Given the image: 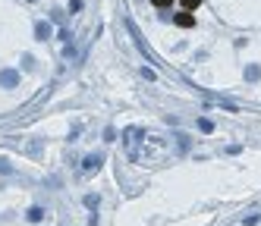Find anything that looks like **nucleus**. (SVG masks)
Listing matches in <instances>:
<instances>
[{
    "label": "nucleus",
    "instance_id": "1",
    "mask_svg": "<svg viewBox=\"0 0 261 226\" xmlns=\"http://www.w3.org/2000/svg\"><path fill=\"white\" fill-rule=\"evenodd\" d=\"M176 25H179V29H192V25H195V16H192L189 10L176 13Z\"/></svg>",
    "mask_w": 261,
    "mask_h": 226
},
{
    "label": "nucleus",
    "instance_id": "2",
    "mask_svg": "<svg viewBox=\"0 0 261 226\" xmlns=\"http://www.w3.org/2000/svg\"><path fill=\"white\" fill-rule=\"evenodd\" d=\"M195 7H201V0H182V10H189V13H192Z\"/></svg>",
    "mask_w": 261,
    "mask_h": 226
},
{
    "label": "nucleus",
    "instance_id": "3",
    "mask_svg": "<svg viewBox=\"0 0 261 226\" xmlns=\"http://www.w3.org/2000/svg\"><path fill=\"white\" fill-rule=\"evenodd\" d=\"M0 79H4V85H16V72H4Z\"/></svg>",
    "mask_w": 261,
    "mask_h": 226
},
{
    "label": "nucleus",
    "instance_id": "4",
    "mask_svg": "<svg viewBox=\"0 0 261 226\" xmlns=\"http://www.w3.org/2000/svg\"><path fill=\"white\" fill-rule=\"evenodd\" d=\"M151 4H154L158 10H167V7H170V4H173V0H151Z\"/></svg>",
    "mask_w": 261,
    "mask_h": 226
}]
</instances>
